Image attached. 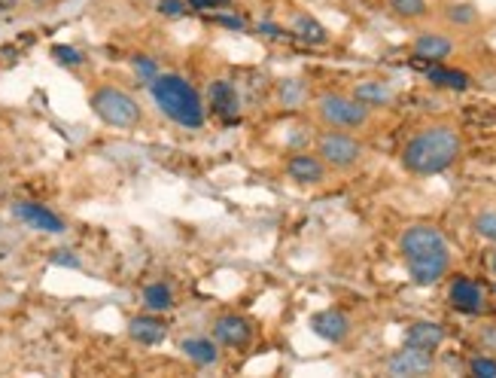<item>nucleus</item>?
<instances>
[{"mask_svg": "<svg viewBox=\"0 0 496 378\" xmlns=\"http://www.w3.org/2000/svg\"><path fill=\"white\" fill-rule=\"evenodd\" d=\"M128 336L135 339L137 345L155 348L168 339V327H165V321L155 315V311H146V315H137V317H131L128 321Z\"/></svg>", "mask_w": 496, "mask_h": 378, "instance_id": "nucleus-14", "label": "nucleus"}, {"mask_svg": "<svg viewBox=\"0 0 496 378\" xmlns=\"http://www.w3.org/2000/svg\"><path fill=\"white\" fill-rule=\"evenodd\" d=\"M284 172L293 183H299V187H323V183L329 181V168H326V162L314 150L290 153L284 162Z\"/></svg>", "mask_w": 496, "mask_h": 378, "instance_id": "nucleus-8", "label": "nucleus"}, {"mask_svg": "<svg viewBox=\"0 0 496 378\" xmlns=\"http://www.w3.org/2000/svg\"><path fill=\"white\" fill-rule=\"evenodd\" d=\"M19 4H21V0H0V13H10V10H16Z\"/></svg>", "mask_w": 496, "mask_h": 378, "instance_id": "nucleus-32", "label": "nucleus"}, {"mask_svg": "<svg viewBox=\"0 0 496 378\" xmlns=\"http://www.w3.org/2000/svg\"><path fill=\"white\" fill-rule=\"evenodd\" d=\"M310 330H314V336L323 339V342L342 345V342L351 339L353 323H351V317H347L342 308H323V311H317V315L310 317Z\"/></svg>", "mask_w": 496, "mask_h": 378, "instance_id": "nucleus-12", "label": "nucleus"}, {"mask_svg": "<svg viewBox=\"0 0 496 378\" xmlns=\"http://www.w3.org/2000/svg\"><path fill=\"white\" fill-rule=\"evenodd\" d=\"M140 302H144L146 311L165 315V311H171L177 306V296L171 290V284H165V281H153V284L144 287V293H140Z\"/></svg>", "mask_w": 496, "mask_h": 378, "instance_id": "nucleus-20", "label": "nucleus"}, {"mask_svg": "<svg viewBox=\"0 0 496 378\" xmlns=\"http://www.w3.org/2000/svg\"><path fill=\"white\" fill-rule=\"evenodd\" d=\"M448 332L442 323L435 321H414L409 323V330H405V345L411 348H420V351H439L442 345H445Z\"/></svg>", "mask_w": 496, "mask_h": 378, "instance_id": "nucleus-15", "label": "nucleus"}, {"mask_svg": "<svg viewBox=\"0 0 496 378\" xmlns=\"http://www.w3.org/2000/svg\"><path fill=\"white\" fill-rule=\"evenodd\" d=\"M448 302H451V308H457L460 315H481V311L487 308L484 287H481L478 281H472L469 275L451 278V284H448Z\"/></svg>", "mask_w": 496, "mask_h": 378, "instance_id": "nucleus-11", "label": "nucleus"}, {"mask_svg": "<svg viewBox=\"0 0 496 378\" xmlns=\"http://www.w3.org/2000/svg\"><path fill=\"white\" fill-rule=\"evenodd\" d=\"M52 263H55V265H68V269H79V259L70 256V250H58V254L52 256Z\"/></svg>", "mask_w": 496, "mask_h": 378, "instance_id": "nucleus-31", "label": "nucleus"}, {"mask_svg": "<svg viewBox=\"0 0 496 378\" xmlns=\"http://www.w3.org/2000/svg\"><path fill=\"white\" fill-rule=\"evenodd\" d=\"M153 101L161 113L168 116L180 129H202L204 125V104L202 95L195 92V86L180 73H159L150 83Z\"/></svg>", "mask_w": 496, "mask_h": 378, "instance_id": "nucleus-3", "label": "nucleus"}, {"mask_svg": "<svg viewBox=\"0 0 496 378\" xmlns=\"http://www.w3.org/2000/svg\"><path fill=\"white\" fill-rule=\"evenodd\" d=\"M387 375L396 378H420V375H433L435 373V354L433 351H420V348L402 345L399 351H393L384 363Z\"/></svg>", "mask_w": 496, "mask_h": 378, "instance_id": "nucleus-9", "label": "nucleus"}, {"mask_svg": "<svg viewBox=\"0 0 496 378\" xmlns=\"http://www.w3.org/2000/svg\"><path fill=\"white\" fill-rule=\"evenodd\" d=\"M353 98H360L366 107H390L396 101V88L387 83V80H360L353 86Z\"/></svg>", "mask_w": 496, "mask_h": 378, "instance_id": "nucleus-17", "label": "nucleus"}, {"mask_svg": "<svg viewBox=\"0 0 496 378\" xmlns=\"http://www.w3.org/2000/svg\"><path fill=\"white\" fill-rule=\"evenodd\" d=\"M469 375L496 378V357H487V354H478V357H472L469 360Z\"/></svg>", "mask_w": 496, "mask_h": 378, "instance_id": "nucleus-28", "label": "nucleus"}, {"mask_svg": "<svg viewBox=\"0 0 496 378\" xmlns=\"http://www.w3.org/2000/svg\"><path fill=\"white\" fill-rule=\"evenodd\" d=\"M314 153L326 162L329 172L351 174L366 162L368 147L357 138V131H342V129H323L314 138Z\"/></svg>", "mask_w": 496, "mask_h": 378, "instance_id": "nucleus-6", "label": "nucleus"}, {"mask_svg": "<svg viewBox=\"0 0 496 378\" xmlns=\"http://www.w3.org/2000/svg\"><path fill=\"white\" fill-rule=\"evenodd\" d=\"M387 10L399 21H424L429 16L426 0H387Z\"/></svg>", "mask_w": 496, "mask_h": 378, "instance_id": "nucleus-22", "label": "nucleus"}, {"mask_svg": "<svg viewBox=\"0 0 496 378\" xmlns=\"http://www.w3.org/2000/svg\"><path fill=\"white\" fill-rule=\"evenodd\" d=\"M180 351L186 354V360H192L195 366H217L219 363V345L207 336H192L183 339Z\"/></svg>", "mask_w": 496, "mask_h": 378, "instance_id": "nucleus-19", "label": "nucleus"}, {"mask_svg": "<svg viewBox=\"0 0 496 378\" xmlns=\"http://www.w3.org/2000/svg\"><path fill=\"white\" fill-rule=\"evenodd\" d=\"M12 217H16L19 223H25L28 229H34V232H43V235L68 232V223H64L52 207L40 205V202H28V198H21V202L12 205Z\"/></svg>", "mask_w": 496, "mask_h": 378, "instance_id": "nucleus-10", "label": "nucleus"}, {"mask_svg": "<svg viewBox=\"0 0 496 378\" xmlns=\"http://www.w3.org/2000/svg\"><path fill=\"white\" fill-rule=\"evenodd\" d=\"M426 80L433 86H439V88H451V92H466V88L472 86L469 73H463V71H457V68H448L445 62L433 64V68H426Z\"/></svg>", "mask_w": 496, "mask_h": 378, "instance_id": "nucleus-21", "label": "nucleus"}, {"mask_svg": "<svg viewBox=\"0 0 496 378\" xmlns=\"http://www.w3.org/2000/svg\"><path fill=\"white\" fill-rule=\"evenodd\" d=\"M49 55L55 58V64H62V68H70V71H77V68H83V64H86L83 52H79L77 46H64V43H55V46L49 49Z\"/></svg>", "mask_w": 496, "mask_h": 378, "instance_id": "nucleus-25", "label": "nucleus"}, {"mask_svg": "<svg viewBox=\"0 0 496 378\" xmlns=\"http://www.w3.org/2000/svg\"><path fill=\"white\" fill-rule=\"evenodd\" d=\"M478 10L472 4H448L445 6V21L457 31H466V28H475L478 25Z\"/></svg>", "mask_w": 496, "mask_h": 378, "instance_id": "nucleus-23", "label": "nucleus"}, {"mask_svg": "<svg viewBox=\"0 0 496 378\" xmlns=\"http://www.w3.org/2000/svg\"><path fill=\"white\" fill-rule=\"evenodd\" d=\"M211 107L226 122H235L241 116V98L228 80H213L211 83Z\"/></svg>", "mask_w": 496, "mask_h": 378, "instance_id": "nucleus-16", "label": "nucleus"}, {"mask_svg": "<svg viewBox=\"0 0 496 378\" xmlns=\"http://www.w3.org/2000/svg\"><path fill=\"white\" fill-rule=\"evenodd\" d=\"M305 83L302 80H284V83L277 86V98L280 104H286V107H299L302 101H305Z\"/></svg>", "mask_w": 496, "mask_h": 378, "instance_id": "nucleus-26", "label": "nucleus"}, {"mask_svg": "<svg viewBox=\"0 0 496 378\" xmlns=\"http://www.w3.org/2000/svg\"><path fill=\"white\" fill-rule=\"evenodd\" d=\"M211 332H213V342L223 345V348H235V351L247 348L256 336L253 321L244 317V315H235V311H226V315L213 317Z\"/></svg>", "mask_w": 496, "mask_h": 378, "instance_id": "nucleus-7", "label": "nucleus"}, {"mask_svg": "<svg viewBox=\"0 0 496 378\" xmlns=\"http://www.w3.org/2000/svg\"><path fill=\"white\" fill-rule=\"evenodd\" d=\"M399 256L405 263V272L417 287H433L442 278H448L454 254L439 226L433 223H411L399 235Z\"/></svg>", "mask_w": 496, "mask_h": 378, "instance_id": "nucleus-2", "label": "nucleus"}, {"mask_svg": "<svg viewBox=\"0 0 496 378\" xmlns=\"http://www.w3.org/2000/svg\"><path fill=\"white\" fill-rule=\"evenodd\" d=\"M472 229H475L478 239L496 244V207H481L475 217H472Z\"/></svg>", "mask_w": 496, "mask_h": 378, "instance_id": "nucleus-24", "label": "nucleus"}, {"mask_svg": "<svg viewBox=\"0 0 496 378\" xmlns=\"http://www.w3.org/2000/svg\"><path fill=\"white\" fill-rule=\"evenodd\" d=\"M290 31L293 37H299L302 43H308V46H326V43H329V31H326L310 13H293Z\"/></svg>", "mask_w": 496, "mask_h": 378, "instance_id": "nucleus-18", "label": "nucleus"}, {"mask_svg": "<svg viewBox=\"0 0 496 378\" xmlns=\"http://www.w3.org/2000/svg\"><path fill=\"white\" fill-rule=\"evenodd\" d=\"M159 13L168 19H183L189 13V4L186 0H159Z\"/></svg>", "mask_w": 496, "mask_h": 378, "instance_id": "nucleus-29", "label": "nucleus"}, {"mask_svg": "<svg viewBox=\"0 0 496 378\" xmlns=\"http://www.w3.org/2000/svg\"><path fill=\"white\" fill-rule=\"evenodd\" d=\"M186 4H189V10L204 13V10H219V6H228L232 0H186Z\"/></svg>", "mask_w": 496, "mask_h": 378, "instance_id": "nucleus-30", "label": "nucleus"}, {"mask_svg": "<svg viewBox=\"0 0 496 378\" xmlns=\"http://www.w3.org/2000/svg\"><path fill=\"white\" fill-rule=\"evenodd\" d=\"M88 107H92V113L98 116L103 125H110V129L131 131V129H140L146 120L144 104H140L128 88H122L116 83L92 86V92H88Z\"/></svg>", "mask_w": 496, "mask_h": 378, "instance_id": "nucleus-4", "label": "nucleus"}, {"mask_svg": "<svg viewBox=\"0 0 496 378\" xmlns=\"http://www.w3.org/2000/svg\"><path fill=\"white\" fill-rule=\"evenodd\" d=\"M131 64H135V73L140 80H146V83H153L155 77H159V64H155V58H150V55H135L131 58Z\"/></svg>", "mask_w": 496, "mask_h": 378, "instance_id": "nucleus-27", "label": "nucleus"}, {"mask_svg": "<svg viewBox=\"0 0 496 378\" xmlns=\"http://www.w3.org/2000/svg\"><path fill=\"white\" fill-rule=\"evenodd\" d=\"M463 155V135L457 122L435 120L420 125L414 135L402 144L399 162L414 177H435L454 168Z\"/></svg>", "mask_w": 496, "mask_h": 378, "instance_id": "nucleus-1", "label": "nucleus"}, {"mask_svg": "<svg viewBox=\"0 0 496 378\" xmlns=\"http://www.w3.org/2000/svg\"><path fill=\"white\" fill-rule=\"evenodd\" d=\"M314 116L323 129H342V131H362L372 122V107H366L351 92H332L326 88L314 98Z\"/></svg>", "mask_w": 496, "mask_h": 378, "instance_id": "nucleus-5", "label": "nucleus"}, {"mask_svg": "<svg viewBox=\"0 0 496 378\" xmlns=\"http://www.w3.org/2000/svg\"><path fill=\"white\" fill-rule=\"evenodd\" d=\"M411 52L429 64H442L457 52V40L448 31H420L411 40Z\"/></svg>", "mask_w": 496, "mask_h": 378, "instance_id": "nucleus-13", "label": "nucleus"}]
</instances>
